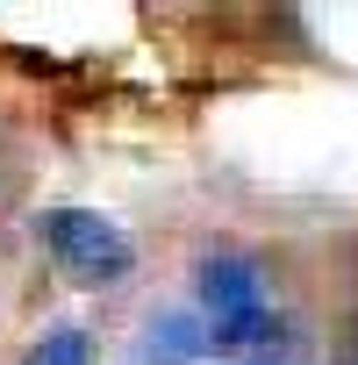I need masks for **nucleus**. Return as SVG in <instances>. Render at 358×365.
Here are the masks:
<instances>
[{"label":"nucleus","instance_id":"1","mask_svg":"<svg viewBox=\"0 0 358 365\" xmlns=\"http://www.w3.org/2000/svg\"><path fill=\"white\" fill-rule=\"evenodd\" d=\"M194 308H201V344L208 351H258L280 329L272 279L251 251H208L194 265Z\"/></svg>","mask_w":358,"mask_h":365},{"label":"nucleus","instance_id":"2","mask_svg":"<svg viewBox=\"0 0 358 365\" xmlns=\"http://www.w3.org/2000/svg\"><path fill=\"white\" fill-rule=\"evenodd\" d=\"M36 244H44L51 265H58L65 279H79V287H122V279L136 272V237H129L115 215L79 208V201L44 208V215H36Z\"/></svg>","mask_w":358,"mask_h":365},{"label":"nucleus","instance_id":"3","mask_svg":"<svg viewBox=\"0 0 358 365\" xmlns=\"http://www.w3.org/2000/svg\"><path fill=\"white\" fill-rule=\"evenodd\" d=\"M22 365H93V336H86L79 322H58V329H44V336L29 344Z\"/></svg>","mask_w":358,"mask_h":365},{"label":"nucleus","instance_id":"4","mask_svg":"<svg viewBox=\"0 0 358 365\" xmlns=\"http://www.w3.org/2000/svg\"><path fill=\"white\" fill-rule=\"evenodd\" d=\"M351 365H358V322H351Z\"/></svg>","mask_w":358,"mask_h":365},{"label":"nucleus","instance_id":"5","mask_svg":"<svg viewBox=\"0 0 358 365\" xmlns=\"http://www.w3.org/2000/svg\"><path fill=\"white\" fill-rule=\"evenodd\" d=\"M258 365H272V358H258Z\"/></svg>","mask_w":358,"mask_h":365}]
</instances>
